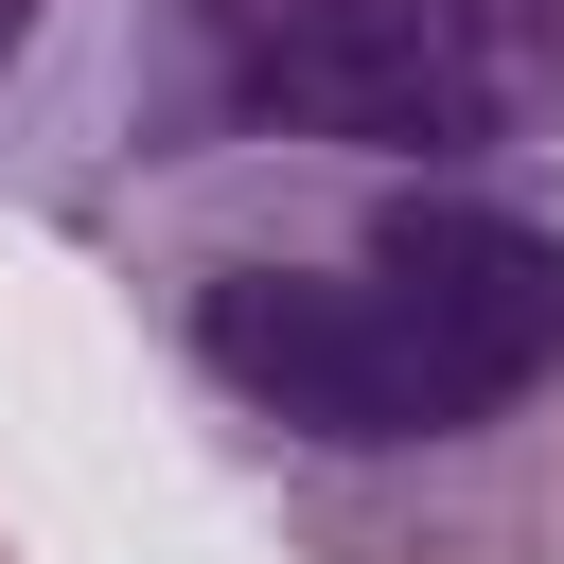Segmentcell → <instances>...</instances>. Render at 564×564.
I'll use <instances>...</instances> for the list:
<instances>
[{"label":"cell","instance_id":"cell-1","mask_svg":"<svg viewBox=\"0 0 564 564\" xmlns=\"http://www.w3.org/2000/svg\"><path fill=\"white\" fill-rule=\"evenodd\" d=\"M194 370L317 458H423L564 388V229L511 194H370L335 247L194 264Z\"/></svg>","mask_w":564,"mask_h":564},{"label":"cell","instance_id":"cell-2","mask_svg":"<svg viewBox=\"0 0 564 564\" xmlns=\"http://www.w3.org/2000/svg\"><path fill=\"white\" fill-rule=\"evenodd\" d=\"M194 53L282 141L494 159L564 88V0H194Z\"/></svg>","mask_w":564,"mask_h":564},{"label":"cell","instance_id":"cell-3","mask_svg":"<svg viewBox=\"0 0 564 564\" xmlns=\"http://www.w3.org/2000/svg\"><path fill=\"white\" fill-rule=\"evenodd\" d=\"M18 35H35V0H0V70H18Z\"/></svg>","mask_w":564,"mask_h":564},{"label":"cell","instance_id":"cell-4","mask_svg":"<svg viewBox=\"0 0 564 564\" xmlns=\"http://www.w3.org/2000/svg\"><path fill=\"white\" fill-rule=\"evenodd\" d=\"M546 529H564V458H546Z\"/></svg>","mask_w":564,"mask_h":564},{"label":"cell","instance_id":"cell-5","mask_svg":"<svg viewBox=\"0 0 564 564\" xmlns=\"http://www.w3.org/2000/svg\"><path fill=\"white\" fill-rule=\"evenodd\" d=\"M0 564H18V546H0Z\"/></svg>","mask_w":564,"mask_h":564}]
</instances>
